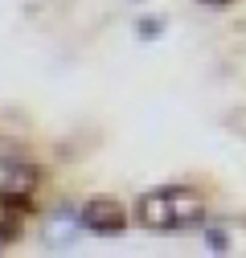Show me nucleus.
Instances as JSON below:
<instances>
[{"instance_id":"nucleus-1","label":"nucleus","mask_w":246,"mask_h":258,"mask_svg":"<svg viewBox=\"0 0 246 258\" xmlns=\"http://www.w3.org/2000/svg\"><path fill=\"white\" fill-rule=\"evenodd\" d=\"M209 217L205 192L193 184H160L136 201V221L152 234H184L197 230Z\"/></svg>"},{"instance_id":"nucleus-2","label":"nucleus","mask_w":246,"mask_h":258,"mask_svg":"<svg viewBox=\"0 0 246 258\" xmlns=\"http://www.w3.org/2000/svg\"><path fill=\"white\" fill-rule=\"evenodd\" d=\"M78 221H82L86 234L115 238V234H123V225H128V213H123V205L111 201V197H90V201L78 209Z\"/></svg>"},{"instance_id":"nucleus-3","label":"nucleus","mask_w":246,"mask_h":258,"mask_svg":"<svg viewBox=\"0 0 246 258\" xmlns=\"http://www.w3.org/2000/svg\"><path fill=\"white\" fill-rule=\"evenodd\" d=\"M41 184V172L29 164V160L17 156H0V197H13V201H29Z\"/></svg>"},{"instance_id":"nucleus-4","label":"nucleus","mask_w":246,"mask_h":258,"mask_svg":"<svg viewBox=\"0 0 246 258\" xmlns=\"http://www.w3.org/2000/svg\"><path fill=\"white\" fill-rule=\"evenodd\" d=\"M209 254H246V217H213L205 225Z\"/></svg>"},{"instance_id":"nucleus-5","label":"nucleus","mask_w":246,"mask_h":258,"mask_svg":"<svg viewBox=\"0 0 246 258\" xmlns=\"http://www.w3.org/2000/svg\"><path fill=\"white\" fill-rule=\"evenodd\" d=\"M25 213H29V201L0 197V246H9V242L21 238V230H25Z\"/></svg>"},{"instance_id":"nucleus-6","label":"nucleus","mask_w":246,"mask_h":258,"mask_svg":"<svg viewBox=\"0 0 246 258\" xmlns=\"http://www.w3.org/2000/svg\"><path fill=\"white\" fill-rule=\"evenodd\" d=\"M136 33H140L144 41H156V37L164 33V17H144V21L136 25Z\"/></svg>"},{"instance_id":"nucleus-7","label":"nucleus","mask_w":246,"mask_h":258,"mask_svg":"<svg viewBox=\"0 0 246 258\" xmlns=\"http://www.w3.org/2000/svg\"><path fill=\"white\" fill-rule=\"evenodd\" d=\"M201 9H230V5H238V0H197Z\"/></svg>"}]
</instances>
